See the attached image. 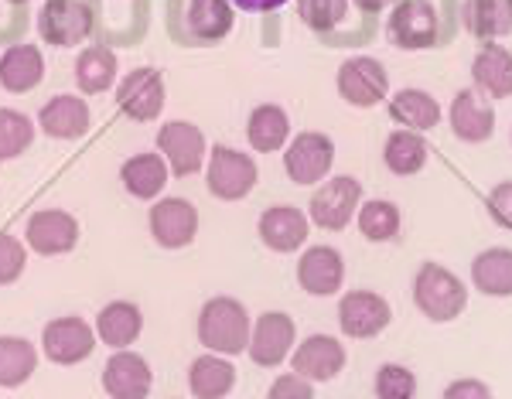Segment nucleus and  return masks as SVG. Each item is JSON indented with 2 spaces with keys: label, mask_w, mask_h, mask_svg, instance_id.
I'll use <instances>...</instances> for the list:
<instances>
[{
  "label": "nucleus",
  "mask_w": 512,
  "mask_h": 399,
  "mask_svg": "<svg viewBox=\"0 0 512 399\" xmlns=\"http://www.w3.org/2000/svg\"><path fill=\"white\" fill-rule=\"evenodd\" d=\"M250 311L236 297H212L198 314V342L216 355H243L250 348Z\"/></svg>",
  "instance_id": "nucleus-1"
},
{
  "label": "nucleus",
  "mask_w": 512,
  "mask_h": 399,
  "mask_svg": "<svg viewBox=\"0 0 512 399\" xmlns=\"http://www.w3.org/2000/svg\"><path fill=\"white\" fill-rule=\"evenodd\" d=\"M233 24L236 7L229 0H171V38L181 45H216Z\"/></svg>",
  "instance_id": "nucleus-2"
},
{
  "label": "nucleus",
  "mask_w": 512,
  "mask_h": 399,
  "mask_svg": "<svg viewBox=\"0 0 512 399\" xmlns=\"http://www.w3.org/2000/svg\"><path fill=\"white\" fill-rule=\"evenodd\" d=\"M414 304L427 321H454L468 307V287L441 263H420L414 277Z\"/></svg>",
  "instance_id": "nucleus-3"
},
{
  "label": "nucleus",
  "mask_w": 512,
  "mask_h": 399,
  "mask_svg": "<svg viewBox=\"0 0 512 399\" xmlns=\"http://www.w3.org/2000/svg\"><path fill=\"white\" fill-rule=\"evenodd\" d=\"M260 181V168L250 154L236 151V147L216 144L209 154V168H205V185L222 202H239L256 188Z\"/></svg>",
  "instance_id": "nucleus-4"
},
{
  "label": "nucleus",
  "mask_w": 512,
  "mask_h": 399,
  "mask_svg": "<svg viewBox=\"0 0 512 399\" xmlns=\"http://www.w3.org/2000/svg\"><path fill=\"white\" fill-rule=\"evenodd\" d=\"M386 38H390V45L403 48V52L434 48L437 38H441L437 7L431 0H400V4H393V14L386 21Z\"/></svg>",
  "instance_id": "nucleus-5"
},
{
  "label": "nucleus",
  "mask_w": 512,
  "mask_h": 399,
  "mask_svg": "<svg viewBox=\"0 0 512 399\" xmlns=\"http://www.w3.org/2000/svg\"><path fill=\"white\" fill-rule=\"evenodd\" d=\"M38 35L52 48H76L93 35V7L86 0H45L38 11Z\"/></svg>",
  "instance_id": "nucleus-6"
},
{
  "label": "nucleus",
  "mask_w": 512,
  "mask_h": 399,
  "mask_svg": "<svg viewBox=\"0 0 512 399\" xmlns=\"http://www.w3.org/2000/svg\"><path fill=\"white\" fill-rule=\"evenodd\" d=\"M335 164V140L328 133H318V130H304L291 137L284 151V171L294 185H318V181L328 178Z\"/></svg>",
  "instance_id": "nucleus-7"
},
{
  "label": "nucleus",
  "mask_w": 512,
  "mask_h": 399,
  "mask_svg": "<svg viewBox=\"0 0 512 399\" xmlns=\"http://www.w3.org/2000/svg\"><path fill=\"white\" fill-rule=\"evenodd\" d=\"M338 96L349 106H359V110H369V106L383 103L386 93H390V72H386L383 62L369 55H355L345 58L342 69L335 76Z\"/></svg>",
  "instance_id": "nucleus-8"
},
{
  "label": "nucleus",
  "mask_w": 512,
  "mask_h": 399,
  "mask_svg": "<svg viewBox=\"0 0 512 399\" xmlns=\"http://www.w3.org/2000/svg\"><path fill=\"white\" fill-rule=\"evenodd\" d=\"M96 342H99L96 328L86 318H76V314L48 321L45 331H41V352H45V359L55 365L86 362L89 355H93Z\"/></svg>",
  "instance_id": "nucleus-9"
},
{
  "label": "nucleus",
  "mask_w": 512,
  "mask_h": 399,
  "mask_svg": "<svg viewBox=\"0 0 512 399\" xmlns=\"http://www.w3.org/2000/svg\"><path fill=\"white\" fill-rule=\"evenodd\" d=\"M362 205V185L349 174H338V178H328L315 195H311V222L328 232H342L349 222L355 219Z\"/></svg>",
  "instance_id": "nucleus-10"
},
{
  "label": "nucleus",
  "mask_w": 512,
  "mask_h": 399,
  "mask_svg": "<svg viewBox=\"0 0 512 399\" xmlns=\"http://www.w3.org/2000/svg\"><path fill=\"white\" fill-rule=\"evenodd\" d=\"M117 110L137 123L158 120L164 110V76L151 65L130 69L117 86Z\"/></svg>",
  "instance_id": "nucleus-11"
},
{
  "label": "nucleus",
  "mask_w": 512,
  "mask_h": 399,
  "mask_svg": "<svg viewBox=\"0 0 512 399\" xmlns=\"http://www.w3.org/2000/svg\"><path fill=\"white\" fill-rule=\"evenodd\" d=\"M393 311L376 290H349L338 301V328L349 338H376L390 328Z\"/></svg>",
  "instance_id": "nucleus-12"
},
{
  "label": "nucleus",
  "mask_w": 512,
  "mask_h": 399,
  "mask_svg": "<svg viewBox=\"0 0 512 399\" xmlns=\"http://www.w3.org/2000/svg\"><path fill=\"white\" fill-rule=\"evenodd\" d=\"M158 151L164 154L168 168L175 178H188V174L202 171V161H205V133L188 120H171L164 123L161 133H158Z\"/></svg>",
  "instance_id": "nucleus-13"
},
{
  "label": "nucleus",
  "mask_w": 512,
  "mask_h": 399,
  "mask_svg": "<svg viewBox=\"0 0 512 399\" xmlns=\"http://www.w3.org/2000/svg\"><path fill=\"white\" fill-rule=\"evenodd\" d=\"M294 338H297V328L291 321V314L284 311H267L260 314L250 331V359L263 369H274L284 359H291L294 352Z\"/></svg>",
  "instance_id": "nucleus-14"
},
{
  "label": "nucleus",
  "mask_w": 512,
  "mask_h": 399,
  "mask_svg": "<svg viewBox=\"0 0 512 399\" xmlns=\"http://www.w3.org/2000/svg\"><path fill=\"white\" fill-rule=\"evenodd\" d=\"M24 236L38 256H65L79 243V222L65 209H41L28 219Z\"/></svg>",
  "instance_id": "nucleus-15"
},
{
  "label": "nucleus",
  "mask_w": 512,
  "mask_h": 399,
  "mask_svg": "<svg viewBox=\"0 0 512 399\" xmlns=\"http://www.w3.org/2000/svg\"><path fill=\"white\" fill-rule=\"evenodd\" d=\"M147 219L154 243L164 249H185L198 236V209L188 198H161Z\"/></svg>",
  "instance_id": "nucleus-16"
},
{
  "label": "nucleus",
  "mask_w": 512,
  "mask_h": 399,
  "mask_svg": "<svg viewBox=\"0 0 512 399\" xmlns=\"http://www.w3.org/2000/svg\"><path fill=\"white\" fill-rule=\"evenodd\" d=\"M297 284L311 297H335L345 284V260L332 246H311L297 260Z\"/></svg>",
  "instance_id": "nucleus-17"
},
{
  "label": "nucleus",
  "mask_w": 512,
  "mask_h": 399,
  "mask_svg": "<svg viewBox=\"0 0 512 399\" xmlns=\"http://www.w3.org/2000/svg\"><path fill=\"white\" fill-rule=\"evenodd\" d=\"M349 362V352L342 348V342L332 335H311L291 352V365L301 379L308 382H328Z\"/></svg>",
  "instance_id": "nucleus-18"
},
{
  "label": "nucleus",
  "mask_w": 512,
  "mask_h": 399,
  "mask_svg": "<svg viewBox=\"0 0 512 399\" xmlns=\"http://www.w3.org/2000/svg\"><path fill=\"white\" fill-rule=\"evenodd\" d=\"M451 130L458 140L465 144H485V140L495 133V110H492V99L478 89H461L458 96L451 99V110H448Z\"/></svg>",
  "instance_id": "nucleus-19"
},
{
  "label": "nucleus",
  "mask_w": 512,
  "mask_h": 399,
  "mask_svg": "<svg viewBox=\"0 0 512 399\" xmlns=\"http://www.w3.org/2000/svg\"><path fill=\"white\" fill-rule=\"evenodd\" d=\"M154 386V372L147 365L144 355L137 352H127L120 348L117 355H110L103 369V389L110 399H147Z\"/></svg>",
  "instance_id": "nucleus-20"
},
{
  "label": "nucleus",
  "mask_w": 512,
  "mask_h": 399,
  "mask_svg": "<svg viewBox=\"0 0 512 399\" xmlns=\"http://www.w3.org/2000/svg\"><path fill=\"white\" fill-rule=\"evenodd\" d=\"M311 219L294 205H274L260 215V239L274 253H294L308 243Z\"/></svg>",
  "instance_id": "nucleus-21"
},
{
  "label": "nucleus",
  "mask_w": 512,
  "mask_h": 399,
  "mask_svg": "<svg viewBox=\"0 0 512 399\" xmlns=\"http://www.w3.org/2000/svg\"><path fill=\"white\" fill-rule=\"evenodd\" d=\"M89 123H93V116H89V106L86 99L79 96H52L45 106H41L38 113V127L45 137H55V140H76V137H86L89 133Z\"/></svg>",
  "instance_id": "nucleus-22"
},
{
  "label": "nucleus",
  "mask_w": 512,
  "mask_h": 399,
  "mask_svg": "<svg viewBox=\"0 0 512 399\" xmlns=\"http://www.w3.org/2000/svg\"><path fill=\"white\" fill-rule=\"evenodd\" d=\"M472 82L478 93L489 99H509L512 96V52L499 41H485V48L472 62Z\"/></svg>",
  "instance_id": "nucleus-23"
},
{
  "label": "nucleus",
  "mask_w": 512,
  "mask_h": 399,
  "mask_svg": "<svg viewBox=\"0 0 512 399\" xmlns=\"http://www.w3.org/2000/svg\"><path fill=\"white\" fill-rule=\"evenodd\" d=\"M45 79V55L38 45H11L0 55V89L7 93H31Z\"/></svg>",
  "instance_id": "nucleus-24"
},
{
  "label": "nucleus",
  "mask_w": 512,
  "mask_h": 399,
  "mask_svg": "<svg viewBox=\"0 0 512 399\" xmlns=\"http://www.w3.org/2000/svg\"><path fill=\"white\" fill-rule=\"evenodd\" d=\"M168 178H171V168H168V161H164L161 151L134 154L120 168L123 188H127L134 198H140V202H151V198H158L164 191V185H168Z\"/></svg>",
  "instance_id": "nucleus-25"
},
{
  "label": "nucleus",
  "mask_w": 512,
  "mask_h": 399,
  "mask_svg": "<svg viewBox=\"0 0 512 399\" xmlns=\"http://www.w3.org/2000/svg\"><path fill=\"white\" fill-rule=\"evenodd\" d=\"M140 331H144V314L134 301H113L96 314V338L113 352L134 345Z\"/></svg>",
  "instance_id": "nucleus-26"
},
{
  "label": "nucleus",
  "mask_w": 512,
  "mask_h": 399,
  "mask_svg": "<svg viewBox=\"0 0 512 399\" xmlns=\"http://www.w3.org/2000/svg\"><path fill=\"white\" fill-rule=\"evenodd\" d=\"M246 140H250L256 154H277L291 140V116L277 103L256 106L250 120H246Z\"/></svg>",
  "instance_id": "nucleus-27"
},
{
  "label": "nucleus",
  "mask_w": 512,
  "mask_h": 399,
  "mask_svg": "<svg viewBox=\"0 0 512 399\" xmlns=\"http://www.w3.org/2000/svg\"><path fill=\"white\" fill-rule=\"evenodd\" d=\"M195 399H226L236 389V365L226 355H198L188 369Z\"/></svg>",
  "instance_id": "nucleus-28"
},
{
  "label": "nucleus",
  "mask_w": 512,
  "mask_h": 399,
  "mask_svg": "<svg viewBox=\"0 0 512 399\" xmlns=\"http://www.w3.org/2000/svg\"><path fill=\"white\" fill-rule=\"evenodd\" d=\"M461 21H465L468 35L482 41L506 38L512 35V0H465Z\"/></svg>",
  "instance_id": "nucleus-29"
},
{
  "label": "nucleus",
  "mask_w": 512,
  "mask_h": 399,
  "mask_svg": "<svg viewBox=\"0 0 512 399\" xmlns=\"http://www.w3.org/2000/svg\"><path fill=\"white\" fill-rule=\"evenodd\" d=\"M472 284L485 297H512V249L492 246L472 260Z\"/></svg>",
  "instance_id": "nucleus-30"
},
{
  "label": "nucleus",
  "mask_w": 512,
  "mask_h": 399,
  "mask_svg": "<svg viewBox=\"0 0 512 399\" xmlns=\"http://www.w3.org/2000/svg\"><path fill=\"white\" fill-rule=\"evenodd\" d=\"M390 116L407 130L424 133L441 123V103L431 93H424V89H400L390 99Z\"/></svg>",
  "instance_id": "nucleus-31"
},
{
  "label": "nucleus",
  "mask_w": 512,
  "mask_h": 399,
  "mask_svg": "<svg viewBox=\"0 0 512 399\" xmlns=\"http://www.w3.org/2000/svg\"><path fill=\"white\" fill-rule=\"evenodd\" d=\"M117 55L106 45H89L86 52L76 58V82L86 96H103L106 89L117 82Z\"/></svg>",
  "instance_id": "nucleus-32"
},
{
  "label": "nucleus",
  "mask_w": 512,
  "mask_h": 399,
  "mask_svg": "<svg viewBox=\"0 0 512 399\" xmlns=\"http://www.w3.org/2000/svg\"><path fill=\"white\" fill-rule=\"evenodd\" d=\"M38 369V348L28 338L0 335V386L18 389L24 386Z\"/></svg>",
  "instance_id": "nucleus-33"
},
{
  "label": "nucleus",
  "mask_w": 512,
  "mask_h": 399,
  "mask_svg": "<svg viewBox=\"0 0 512 399\" xmlns=\"http://www.w3.org/2000/svg\"><path fill=\"white\" fill-rule=\"evenodd\" d=\"M427 140L420 137L417 130H393L390 137H386V147H383V161L386 168L393 174H400V178H410V174H417L420 168L427 164Z\"/></svg>",
  "instance_id": "nucleus-34"
},
{
  "label": "nucleus",
  "mask_w": 512,
  "mask_h": 399,
  "mask_svg": "<svg viewBox=\"0 0 512 399\" xmlns=\"http://www.w3.org/2000/svg\"><path fill=\"white\" fill-rule=\"evenodd\" d=\"M355 222H359V232L369 243H390L400 232V209L393 202H386V198H373V202L359 205Z\"/></svg>",
  "instance_id": "nucleus-35"
},
{
  "label": "nucleus",
  "mask_w": 512,
  "mask_h": 399,
  "mask_svg": "<svg viewBox=\"0 0 512 399\" xmlns=\"http://www.w3.org/2000/svg\"><path fill=\"white\" fill-rule=\"evenodd\" d=\"M35 144V120L21 110H0V161H14Z\"/></svg>",
  "instance_id": "nucleus-36"
},
{
  "label": "nucleus",
  "mask_w": 512,
  "mask_h": 399,
  "mask_svg": "<svg viewBox=\"0 0 512 399\" xmlns=\"http://www.w3.org/2000/svg\"><path fill=\"white\" fill-rule=\"evenodd\" d=\"M297 14L311 31H332L349 14V0H297Z\"/></svg>",
  "instance_id": "nucleus-37"
},
{
  "label": "nucleus",
  "mask_w": 512,
  "mask_h": 399,
  "mask_svg": "<svg viewBox=\"0 0 512 399\" xmlns=\"http://www.w3.org/2000/svg\"><path fill=\"white\" fill-rule=\"evenodd\" d=\"M376 399H417V376L407 365L386 362L376 372Z\"/></svg>",
  "instance_id": "nucleus-38"
},
{
  "label": "nucleus",
  "mask_w": 512,
  "mask_h": 399,
  "mask_svg": "<svg viewBox=\"0 0 512 399\" xmlns=\"http://www.w3.org/2000/svg\"><path fill=\"white\" fill-rule=\"evenodd\" d=\"M24 263H28V249L11 232H0V287L14 284L24 273Z\"/></svg>",
  "instance_id": "nucleus-39"
},
{
  "label": "nucleus",
  "mask_w": 512,
  "mask_h": 399,
  "mask_svg": "<svg viewBox=\"0 0 512 399\" xmlns=\"http://www.w3.org/2000/svg\"><path fill=\"white\" fill-rule=\"evenodd\" d=\"M267 399H315V382L301 379L297 372H287V376L274 379Z\"/></svg>",
  "instance_id": "nucleus-40"
},
{
  "label": "nucleus",
  "mask_w": 512,
  "mask_h": 399,
  "mask_svg": "<svg viewBox=\"0 0 512 399\" xmlns=\"http://www.w3.org/2000/svg\"><path fill=\"white\" fill-rule=\"evenodd\" d=\"M485 205H489V215H492L495 226L512 229V181H502V185H495L489 191V198H485Z\"/></svg>",
  "instance_id": "nucleus-41"
},
{
  "label": "nucleus",
  "mask_w": 512,
  "mask_h": 399,
  "mask_svg": "<svg viewBox=\"0 0 512 399\" xmlns=\"http://www.w3.org/2000/svg\"><path fill=\"white\" fill-rule=\"evenodd\" d=\"M444 399H492V389L482 379H458L444 389Z\"/></svg>",
  "instance_id": "nucleus-42"
},
{
  "label": "nucleus",
  "mask_w": 512,
  "mask_h": 399,
  "mask_svg": "<svg viewBox=\"0 0 512 399\" xmlns=\"http://www.w3.org/2000/svg\"><path fill=\"white\" fill-rule=\"evenodd\" d=\"M233 7L239 11H250V14H267V11H277V7H284L287 0H229Z\"/></svg>",
  "instance_id": "nucleus-43"
},
{
  "label": "nucleus",
  "mask_w": 512,
  "mask_h": 399,
  "mask_svg": "<svg viewBox=\"0 0 512 399\" xmlns=\"http://www.w3.org/2000/svg\"><path fill=\"white\" fill-rule=\"evenodd\" d=\"M355 7H359L362 14H379V11H386V7L393 4V0H352Z\"/></svg>",
  "instance_id": "nucleus-44"
},
{
  "label": "nucleus",
  "mask_w": 512,
  "mask_h": 399,
  "mask_svg": "<svg viewBox=\"0 0 512 399\" xmlns=\"http://www.w3.org/2000/svg\"><path fill=\"white\" fill-rule=\"evenodd\" d=\"M7 4H18V7H24V4H28V0H7Z\"/></svg>",
  "instance_id": "nucleus-45"
}]
</instances>
